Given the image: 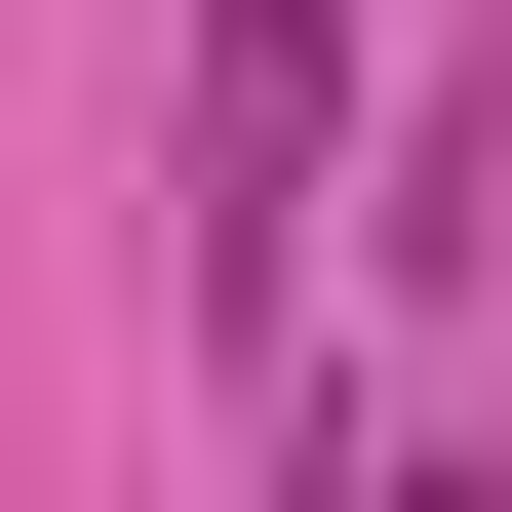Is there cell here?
I'll use <instances>...</instances> for the list:
<instances>
[{
	"instance_id": "1",
	"label": "cell",
	"mask_w": 512,
	"mask_h": 512,
	"mask_svg": "<svg viewBox=\"0 0 512 512\" xmlns=\"http://www.w3.org/2000/svg\"><path fill=\"white\" fill-rule=\"evenodd\" d=\"M316 158H355V0H197V119H158V316H197V355H276Z\"/></svg>"
}]
</instances>
